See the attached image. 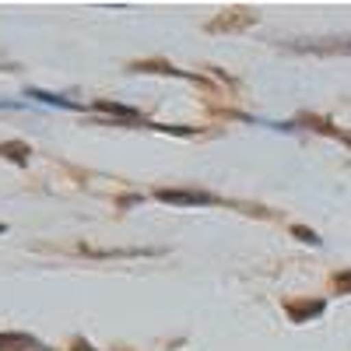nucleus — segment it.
Masks as SVG:
<instances>
[{
  "label": "nucleus",
  "mask_w": 351,
  "mask_h": 351,
  "mask_svg": "<svg viewBox=\"0 0 351 351\" xmlns=\"http://www.w3.org/2000/svg\"><path fill=\"white\" fill-rule=\"evenodd\" d=\"M155 200L180 204V208H204V204H218V197L204 193V190H155Z\"/></svg>",
  "instance_id": "1"
},
{
  "label": "nucleus",
  "mask_w": 351,
  "mask_h": 351,
  "mask_svg": "<svg viewBox=\"0 0 351 351\" xmlns=\"http://www.w3.org/2000/svg\"><path fill=\"white\" fill-rule=\"evenodd\" d=\"M285 309H288V316L295 319V324H306L309 316L324 313V302H319V299H313V302H285Z\"/></svg>",
  "instance_id": "2"
},
{
  "label": "nucleus",
  "mask_w": 351,
  "mask_h": 351,
  "mask_svg": "<svg viewBox=\"0 0 351 351\" xmlns=\"http://www.w3.org/2000/svg\"><path fill=\"white\" fill-rule=\"evenodd\" d=\"M21 348H39V341L28 334H0V351H21Z\"/></svg>",
  "instance_id": "3"
},
{
  "label": "nucleus",
  "mask_w": 351,
  "mask_h": 351,
  "mask_svg": "<svg viewBox=\"0 0 351 351\" xmlns=\"http://www.w3.org/2000/svg\"><path fill=\"white\" fill-rule=\"evenodd\" d=\"M95 109H102V112H112V116H120V120H130V123H141V116H137L134 109H127V106H116V102H99Z\"/></svg>",
  "instance_id": "4"
},
{
  "label": "nucleus",
  "mask_w": 351,
  "mask_h": 351,
  "mask_svg": "<svg viewBox=\"0 0 351 351\" xmlns=\"http://www.w3.org/2000/svg\"><path fill=\"white\" fill-rule=\"evenodd\" d=\"M306 53H351V39H341V43H324V46H299Z\"/></svg>",
  "instance_id": "5"
},
{
  "label": "nucleus",
  "mask_w": 351,
  "mask_h": 351,
  "mask_svg": "<svg viewBox=\"0 0 351 351\" xmlns=\"http://www.w3.org/2000/svg\"><path fill=\"white\" fill-rule=\"evenodd\" d=\"M0 152H4L8 158H14L18 165L28 162V148H25V144H0Z\"/></svg>",
  "instance_id": "6"
},
{
  "label": "nucleus",
  "mask_w": 351,
  "mask_h": 351,
  "mask_svg": "<svg viewBox=\"0 0 351 351\" xmlns=\"http://www.w3.org/2000/svg\"><path fill=\"white\" fill-rule=\"evenodd\" d=\"M295 236H299L302 243H309V246H316V243H319V239H316V232H313V228H302V225L295 228Z\"/></svg>",
  "instance_id": "7"
},
{
  "label": "nucleus",
  "mask_w": 351,
  "mask_h": 351,
  "mask_svg": "<svg viewBox=\"0 0 351 351\" xmlns=\"http://www.w3.org/2000/svg\"><path fill=\"white\" fill-rule=\"evenodd\" d=\"M334 288H337V291H351V271L337 274V278H334Z\"/></svg>",
  "instance_id": "8"
},
{
  "label": "nucleus",
  "mask_w": 351,
  "mask_h": 351,
  "mask_svg": "<svg viewBox=\"0 0 351 351\" xmlns=\"http://www.w3.org/2000/svg\"><path fill=\"white\" fill-rule=\"evenodd\" d=\"M74 348H77V351H92V348H88V344H84V341H77V344H74Z\"/></svg>",
  "instance_id": "9"
},
{
  "label": "nucleus",
  "mask_w": 351,
  "mask_h": 351,
  "mask_svg": "<svg viewBox=\"0 0 351 351\" xmlns=\"http://www.w3.org/2000/svg\"><path fill=\"white\" fill-rule=\"evenodd\" d=\"M4 232H8V225H0V236H4Z\"/></svg>",
  "instance_id": "10"
},
{
  "label": "nucleus",
  "mask_w": 351,
  "mask_h": 351,
  "mask_svg": "<svg viewBox=\"0 0 351 351\" xmlns=\"http://www.w3.org/2000/svg\"><path fill=\"white\" fill-rule=\"evenodd\" d=\"M341 137H344V134H341ZM344 141H348V144H351V137H344Z\"/></svg>",
  "instance_id": "11"
}]
</instances>
